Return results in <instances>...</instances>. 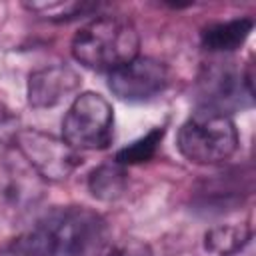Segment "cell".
I'll list each match as a JSON object with an SVG mask.
<instances>
[{"mask_svg":"<svg viewBox=\"0 0 256 256\" xmlns=\"http://www.w3.org/2000/svg\"><path fill=\"white\" fill-rule=\"evenodd\" d=\"M164 138V126H154L152 130H148L144 136H140L138 140L130 142L128 146L120 148L116 152V162L120 166H130V164H142L148 162L150 158H154L160 142Z\"/></svg>","mask_w":256,"mask_h":256,"instance_id":"12","label":"cell"},{"mask_svg":"<svg viewBox=\"0 0 256 256\" xmlns=\"http://www.w3.org/2000/svg\"><path fill=\"white\" fill-rule=\"evenodd\" d=\"M252 238L248 224H220L204 234V248L214 256H236Z\"/></svg>","mask_w":256,"mask_h":256,"instance_id":"9","label":"cell"},{"mask_svg":"<svg viewBox=\"0 0 256 256\" xmlns=\"http://www.w3.org/2000/svg\"><path fill=\"white\" fill-rule=\"evenodd\" d=\"M82 78L68 64H50L28 76L26 98L32 108H52L80 88Z\"/></svg>","mask_w":256,"mask_h":256,"instance_id":"7","label":"cell"},{"mask_svg":"<svg viewBox=\"0 0 256 256\" xmlns=\"http://www.w3.org/2000/svg\"><path fill=\"white\" fill-rule=\"evenodd\" d=\"M16 242L26 256H100L110 244V230L98 212L64 206L46 212Z\"/></svg>","mask_w":256,"mask_h":256,"instance_id":"1","label":"cell"},{"mask_svg":"<svg viewBox=\"0 0 256 256\" xmlns=\"http://www.w3.org/2000/svg\"><path fill=\"white\" fill-rule=\"evenodd\" d=\"M0 256H26V252H24V250L20 248V244L14 240L12 244L0 248Z\"/></svg>","mask_w":256,"mask_h":256,"instance_id":"15","label":"cell"},{"mask_svg":"<svg viewBox=\"0 0 256 256\" xmlns=\"http://www.w3.org/2000/svg\"><path fill=\"white\" fill-rule=\"evenodd\" d=\"M86 184H88L90 194L96 200L114 202L126 192L128 178H126L124 166H120L118 162H108V164H100L94 170H90Z\"/></svg>","mask_w":256,"mask_h":256,"instance_id":"10","label":"cell"},{"mask_svg":"<svg viewBox=\"0 0 256 256\" xmlns=\"http://www.w3.org/2000/svg\"><path fill=\"white\" fill-rule=\"evenodd\" d=\"M170 82L168 66L150 56H136L120 68L108 72V88L114 96L128 102H144L160 92Z\"/></svg>","mask_w":256,"mask_h":256,"instance_id":"6","label":"cell"},{"mask_svg":"<svg viewBox=\"0 0 256 256\" xmlns=\"http://www.w3.org/2000/svg\"><path fill=\"white\" fill-rule=\"evenodd\" d=\"M70 52L84 68L112 72L138 56L140 36L128 18L98 16L74 34Z\"/></svg>","mask_w":256,"mask_h":256,"instance_id":"2","label":"cell"},{"mask_svg":"<svg viewBox=\"0 0 256 256\" xmlns=\"http://www.w3.org/2000/svg\"><path fill=\"white\" fill-rule=\"evenodd\" d=\"M18 130V118L4 104H0V146L14 142Z\"/></svg>","mask_w":256,"mask_h":256,"instance_id":"14","label":"cell"},{"mask_svg":"<svg viewBox=\"0 0 256 256\" xmlns=\"http://www.w3.org/2000/svg\"><path fill=\"white\" fill-rule=\"evenodd\" d=\"M62 138L74 150H102L114 138V110L110 102L98 92L78 94L64 120Z\"/></svg>","mask_w":256,"mask_h":256,"instance_id":"4","label":"cell"},{"mask_svg":"<svg viewBox=\"0 0 256 256\" xmlns=\"http://www.w3.org/2000/svg\"><path fill=\"white\" fill-rule=\"evenodd\" d=\"M14 144L28 166L48 182L66 180L82 164L80 152L74 150L64 138L46 134L42 130L20 128Z\"/></svg>","mask_w":256,"mask_h":256,"instance_id":"5","label":"cell"},{"mask_svg":"<svg viewBox=\"0 0 256 256\" xmlns=\"http://www.w3.org/2000/svg\"><path fill=\"white\" fill-rule=\"evenodd\" d=\"M26 8L34 14H40L42 18L62 22V20H72V18L90 14L98 8V4L84 2V0H54V2H28Z\"/></svg>","mask_w":256,"mask_h":256,"instance_id":"11","label":"cell"},{"mask_svg":"<svg viewBox=\"0 0 256 256\" xmlns=\"http://www.w3.org/2000/svg\"><path fill=\"white\" fill-rule=\"evenodd\" d=\"M254 28L252 18H234L226 22L210 24L202 30L200 42L208 52H232L238 50Z\"/></svg>","mask_w":256,"mask_h":256,"instance_id":"8","label":"cell"},{"mask_svg":"<svg viewBox=\"0 0 256 256\" xmlns=\"http://www.w3.org/2000/svg\"><path fill=\"white\" fill-rule=\"evenodd\" d=\"M176 146L188 162L222 164L238 150V130L226 112L200 106L178 128Z\"/></svg>","mask_w":256,"mask_h":256,"instance_id":"3","label":"cell"},{"mask_svg":"<svg viewBox=\"0 0 256 256\" xmlns=\"http://www.w3.org/2000/svg\"><path fill=\"white\" fill-rule=\"evenodd\" d=\"M100 256H154V254H152V248L146 242L130 238V240H122V242H116V244L110 242Z\"/></svg>","mask_w":256,"mask_h":256,"instance_id":"13","label":"cell"}]
</instances>
